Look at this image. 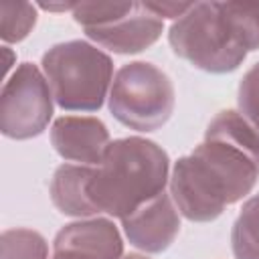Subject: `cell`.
<instances>
[{
	"instance_id": "obj_1",
	"label": "cell",
	"mask_w": 259,
	"mask_h": 259,
	"mask_svg": "<svg viewBox=\"0 0 259 259\" xmlns=\"http://www.w3.org/2000/svg\"><path fill=\"white\" fill-rule=\"evenodd\" d=\"M259 180V134L235 109L219 111L204 140L174 162L170 196L192 223H210L243 200Z\"/></svg>"
},
{
	"instance_id": "obj_2",
	"label": "cell",
	"mask_w": 259,
	"mask_h": 259,
	"mask_svg": "<svg viewBox=\"0 0 259 259\" xmlns=\"http://www.w3.org/2000/svg\"><path fill=\"white\" fill-rule=\"evenodd\" d=\"M168 170L170 158L156 142L140 136L113 140L101 162L93 166L89 200L97 214L105 212L121 221L164 192Z\"/></svg>"
},
{
	"instance_id": "obj_3",
	"label": "cell",
	"mask_w": 259,
	"mask_h": 259,
	"mask_svg": "<svg viewBox=\"0 0 259 259\" xmlns=\"http://www.w3.org/2000/svg\"><path fill=\"white\" fill-rule=\"evenodd\" d=\"M53 99L65 111H97L113 83V61L87 40L51 47L40 59Z\"/></svg>"
},
{
	"instance_id": "obj_4",
	"label": "cell",
	"mask_w": 259,
	"mask_h": 259,
	"mask_svg": "<svg viewBox=\"0 0 259 259\" xmlns=\"http://www.w3.org/2000/svg\"><path fill=\"white\" fill-rule=\"evenodd\" d=\"M168 42L174 55L206 73H231L247 57L223 2H194L184 16L172 22Z\"/></svg>"
},
{
	"instance_id": "obj_5",
	"label": "cell",
	"mask_w": 259,
	"mask_h": 259,
	"mask_svg": "<svg viewBox=\"0 0 259 259\" xmlns=\"http://www.w3.org/2000/svg\"><path fill=\"white\" fill-rule=\"evenodd\" d=\"M107 101L119 123L148 134L172 117L176 91L162 69L146 61H132L115 73Z\"/></svg>"
},
{
	"instance_id": "obj_6",
	"label": "cell",
	"mask_w": 259,
	"mask_h": 259,
	"mask_svg": "<svg viewBox=\"0 0 259 259\" xmlns=\"http://www.w3.org/2000/svg\"><path fill=\"white\" fill-rule=\"evenodd\" d=\"M53 117V91L32 63H22L4 81L0 93V130L12 140L40 136Z\"/></svg>"
},
{
	"instance_id": "obj_7",
	"label": "cell",
	"mask_w": 259,
	"mask_h": 259,
	"mask_svg": "<svg viewBox=\"0 0 259 259\" xmlns=\"http://www.w3.org/2000/svg\"><path fill=\"white\" fill-rule=\"evenodd\" d=\"M123 241L109 219H79L65 225L53 241L51 259H121Z\"/></svg>"
},
{
	"instance_id": "obj_8",
	"label": "cell",
	"mask_w": 259,
	"mask_h": 259,
	"mask_svg": "<svg viewBox=\"0 0 259 259\" xmlns=\"http://www.w3.org/2000/svg\"><path fill=\"white\" fill-rule=\"evenodd\" d=\"M162 30L164 20L154 14L146 2H134L125 14L107 24L87 28L85 34L87 38L117 55H134L152 47L162 36Z\"/></svg>"
},
{
	"instance_id": "obj_9",
	"label": "cell",
	"mask_w": 259,
	"mask_h": 259,
	"mask_svg": "<svg viewBox=\"0 0 259 259\" xmlns=\"http://www.w3.org/2000/svg\"><path fill=\"white\" fill-rule=\"evenodd\" d=\"M121 227L134 247L146 253H162L178 237L180 217L178 208L172 202V196L162 192L142 204L130 217L121 219Z\"/></svg>"
},
{
	"instance_id": "obj_10",
	"label": "cell",
	"mask_w": 259,
	"mask_h": 259,
	"mask_svg": "<svg viewBox=\"0 0 259 259\" xmlns=\"http://www.w3.org/2000/svg\"><path fill=\"white\" fill-rule=\"evenodd\" d=\"M51 144L63 160L79 162L83 166H97L111 140L109 130L99 117L61 115L53 121Z\"/></svg>"
},
{
	"instance_id": "obj_11",
	"label": "cell",
	"mask_w": 259,
	"mask_h": 259,
	"mask_svg": "<svg viewBox=\"0 0 259 259\" xmlns=\"http://www.w3.org/2000/svg\"><path fill=\"white\" fill-rule=\"evenodd\" d=\"M91 176L93 166L83 164H61L55 170L49 184V194L61 214L75 219H93L97 214L87 194Z\"/></svg>"
},
{
	"instance_id": "obj_12",
	"label": "cell",
	"mask_w": 259,
	"mask_h": 259,
	"mask_svg": "<svg viewBox=\"0 0 259 259\" xmlns=\"http://www.w3.org/2000/svg\"><path fill=\"white\" fill-rule=\"evenodd\" d=\"M235 259H259V194L251 196L231 229Z\"/></svg>"
},
{
	"instance_id": "obj_13",
	"label": "cell",
	"mask_w": 259,
	"mask_h": 259,
	"mask_svg": "<svg viewBox=\"0 0 259 259\" xmlns=\"http://www.w3.org/2000/svg\"><path fill=\"white\" fill-rule=\"evenodd\" d=\"M47 239L32 229L16 227L0 235V259H47Z\"/></svg>"
},
{
	"instance_id": "obj_14",
	"label": "cell",
	"mask_w": 259,
	"mask_h": 259,
	"mask_svg": "<svg viewBox=\"0 0 259 259\" xmlns=\"http://www.w3.org/2000/svg\"><path fill=\"white\" fill-rule=\"evenodd\" d=\"M229 24L241 42L251 53L259 49V2H223Z\"/></svg>"
},
{
	"instance_id": "obj_15",
	"label": "cell",
	"mask_w": 259,
	"mask_h": 259,
	"mask_svg": "<svg viewBox=\"0 0 259 259\" xmlns=\"http://www.w3.org/2000/svg\"><path fill=\"white\" fill-rule=\"evenodd\" d=\"M2 28L0 36L4 42L24 40L36 24V8L30 2H2Z\"/></svg>"
},
{
	"instance_id": "obj_16",
	"label": "cell",
	"mask_w": 259,
	"mask_h": 259,
	"mask_svg": "<svg viewBox=\"0 0 259 259\" xmlns=\"http://www.w3.org/2000/svg\"><path fill=\"white\" fill-rule=\"evenodd\" d=\"M239 113L259 134V63H255L241 79L237 91Z\"/></svg>"
},
{
	"instance_id": "obj_17",
	"label": "cell",
	"mask_w": 259,
	"mask_h": 259,
	"mask_svg": "<svg viewBox=\"0 0 259 259\" xmlns=\"http://www.w3.org/2000/svg\"><path fill=\"white\" fill-rule=\"evenodd\" d=\"M192 4H194V2H146V6H148L154 14H158L162 20H164V18H174V20H178L180 16H184V14L192 8Z\"/></svg>"
},
{
	"instance_id": "obj_18",
	"label": "cell",
	"mask_w": 259,
	"mask_h": 259,
	"mask_svg": "<svg viewBox=\"0 0 259 259\" xmlns=\"http://www.w3.org/2000/svg\"><path fill=\"white\" fill-rule=\"evenodd\" d=\"M77 2H63V4H38L42 10H49V12H65V10H71L75 8Z\"/></svg>"
},
{
	"instance_id": "obj_19",
	"label": "cell",
	"mask_w": 259,
	"mask_h": 259,
	"mask_svg": "<svg viewBox=\"0 0 259 259\" xmlns=\"http://www.w3.org/2000/svg\"><path fill=\"white\" fill-rule=\"evenodd\" d=\"M121 259H150V257H146V255H140V253H127V255H123Z\"/></svg>"
}]
</instances>
